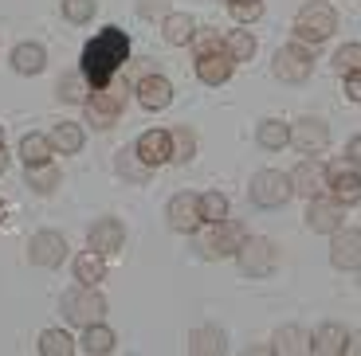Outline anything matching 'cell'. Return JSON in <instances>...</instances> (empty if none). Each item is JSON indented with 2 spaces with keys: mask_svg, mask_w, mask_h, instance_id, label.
<instances>
[{
  "mask_svg": "<svg viewBox=\"0 0 361 356\" xmlns=\"http://www.w3.org/2000/svg\"><path fill=\"white\" fill-rule=\"evenodd\" d=\"M63 102H87V79L82 75H67L59 79V90H55Z\"/></svg>",
  "mask_w": 361,
  "mask_h": 356,
  "instance_id": "obj_34",
  "label": "cell"
},
{
  "mask_svg": "<svg viewBox=\"0 0 361 356\" xmlns=\"http://www.w3.org/2000/svg\"><path fill=\"white\" fill-rule=\"evenodd\" d=\"M271 67H275V79H283V82H307L310 71H314V59H310L307 47L287 44V47H279V51H275Z\"/></svg>",
  "mask_w": 361,
  "mask_h": 356,
  "instance_id": "obj_5",
  "label": "cell"
},
{
  "mask_svg": "<svg viewBox=\"0 0 361 356\" xmlns=\"http://www.w3.org/2000/svg\"><path fill=\"white\" fill-rule=\"evenodd\" d=\"M189 352L192 356H220V352H228V337L220 329H192V337H189Z\"/></svg>",
  "mask_w": 361,
  "mask_h": 356,
  "instance_id": "obj_21",
  "label": "cell"
},
{
  "mask_svg": "<svg viewBox=\"0 0 361 356\" xmlns=\"http://www.w3.org/2000/svg\"><path fill=\"white\" fill-rule=\"evenodd\" d=\"M338 32V16L334 8L326 4V0H314V4H307V8H298L295 16V36L307 39V44H322V39H330Z\"/></svg>",
  "mask_w": 361,
  "mask_h": 356,
  "instance_id": "obj_2",
  "label": "cell"
},
{
  "mask_svg": "<svg viewBox=\"0 0 361 356\" xmlns=\"http://www.w3.org/2000/svg\"><path fill=\"white\" fill-rule=\"evenodd\" d=\"M63 16L71 24H87L94 16V0H63Z\"/></svg>",
  "mask_w": 361,
  "mask_h": 356,
  "instance_id": "obj_37",
  "label": "cell"
},
{
  "mask_svg": "<svg viewBox=\"0 0 361 356\" xmlns=\"http://www.w3.org/2000/svg\"><path fill=\"white\" fill-rule=\"evenodd\" d=\"M169 223L177 227V231H197L200 223V196H192V192H180V196L169 200Z\"/></svg>",
  "mask_w": 361,
  "mask_h": 356,
  "instance_id": "obj_16",
  "label": "cell"
},
{
  "mask_svg": "<svg viewBox=\"0 0 361 356\" xmlns=\"http://www.w3.org/2000/svg\"><path fill=\"white\" fill-rule=\"evenodd\" d=\"M290 188H295L298 196H326V188H330V172H326V165H318V160H302L295 172H290Z\"/></svg>",
  "mask_w": 361,
  "mask_h": 356,
  "instance_id": "obj_9",
  "label": "cell"
},
{
  "mask_svg": "<svg viewBox=\"0 0 361 356\" xmlns=\"http://www.w3.org/2000/svg\"><path fill=\"white\" fill-rule=\"evenodd\" d=\"M290 145H295L302 157H314V153H322L326 145H330V129H326V122H318V117H302V122L290 125Z\"/></svg>",
  "mask_w": 361,
  "mask_h": 356,
  "instance_id": "obj_8",
  "label": "cell"
},
{
  "mask_svg": "<svg viewBox=\"0 0 361 356\" xmlns=\"http://www.w3.org/2000/svg\"><path fill=\"white\" fill-rule=\"evenodd\" d=\"M27 184L36 188V192H55L59 169H51V165H32V169H27Z\"/></svg>",
  "mask_w": 361,
  "mask_h": 356,
  "instance_id": "obj_33",
  "label": "cell"
},
{
  "mask_svg": "<svg viewBox=\"0 0 361 356\" xmlns=\"http://www.w3.org/2000/svg\"><path fill=\"white\" fill-rule=\"evenodd\" d=\"M51 137L47 134H27V137H20V157H24V165L32 169V165H47L51 160Z\"/></svg>",
  "mask_w": 361,
  "mask_h": 356,
  "instance_id": "obj_22",
  "label": "cell"
},
{
  "mask_svg": "<svg viewBox=\"0 0 361 356\" xmlns=\"http://www.w3.org/2000/svg\"><path fill=\"white\" fill-rule=\"evenodd\" d=\"M122 243H126V231H122V223L118 220H99L94 227H90V250H99L102 258L118 255Z\"/></svg>",
  "mask_w": 361,
  "mask_h": 356,
  "instance_id": "obj_18",
  "label": "cell"
},
{
  "mask_svg": "<svg viewBox=\"0 0 361 356\" xmlns=\"http://www.w3.org/2000/svg\"><path fill=\"white\" fill-rule=\"evenodd\" d=\"M0 223H4V200H0Z\"/></svg>",
  "mask_w": 361,
  "mask_h": 356,
  "instance_id": "obj_46",
  "label": "cell"
},
{
  "mask_svg": "<svg viewBox=\"0 0 361 356\" xmlns=\"http://www.w3.org/2000/svg\"><path fill=\"white\" fill-rule=\"evenodd\" d=\"M0 149H4V125H0Z\"/></svg>",
  "mask_w": 361,
  "mask_h": 356,
  "instance_id": "obj_45",
  "label": "cell"
},
{
  "mask_svg": "<svg viewBox=\"0 0 361 356\" xmlns=\"http://www.w3.org/2000/svg\"><path fill=\"white\" fill-rule=\"evenodd\" d=\"M326 172H330V192H334L338 204H342V208L361 204V177L350 169V165L334 160V165H326Z\"/></svg>",
  "mask_w": 361,
  "mask_h": 356,
  "instance_id": "obj_11",
  "label": "cell"
},
{
  "mask_svg": "<svg viewBox=\"0 0 361 356\" xmlns=\"http://www.w3.org/2000/svg\"><path fill=\"white\" fill-rule=\"evenodd\" d=\"M235 262L247 278H267L275 270V247L267 239H244L235 250Z\"/></svg>",
  "mask_w": 361,
  "mask_h": 356,
  "instance_id": "obj_7",
  "label": "cell"
},
{
  "mask_svg": "<svg viewBox=\"0 0 361 356\" xmlns=\"http://www.w3.org/2000/svg\"><path fill=\"white\" fill-rule=\"evenodd\" d=\"M165 39H169V44H192V36H197V24H192V16H185V12H173V16H165Z\"/></svg>",
  "mask_w": 361,
  "mask_h": 356,
  "instance_id": "obj_27",
  "label": "cell"
},
{
  "mask_svg": "<svg viewBox=\"0 0 361 356\" xmlns=\"http://www.w3.org/2000/svg\"><path fill=\"white\" fill-rule=\"evenodd\" d=\"M27 258H32L36 267H59V262L67 258L63 235H55V231H36V235H32V243H27Z\"/></svg>",
  "mask_w": 361,
  "mask_h": 356,
  "instance_id": "obj_12",
  "label": "cell"
},
{
  "mask_svg": "<svg viewBox=\"0 0 361 356\" xmlns=\"http://www.w3.org/2000/svg\"><path fill=\"white\" fill-rule=\"evenodd\" d=\"M307 220H310V227H314L318 235H334L338 227H342V204H338V200L318 196V200H310Z\"/></svg>",
  "mask_w": 361,
  "mask_h": 356,
  "instance_id": "obj_19",
  "label": "cell"
},
{
  "mask_svg": "<svg viewBox=\"0 0 361 356\" xmlns=\"http://www.w3.org/2000/svg\"><path fill=\"white\" fill-rule=\"evenodd\" d=\"M102 313H106V302H102V294H94L90 286H79V290L63 294V317L71 321V325H79V329L102 321Z\"/></svg>",
  "mask_w": 361,
  "mask_h": 356,
  "instance_id": "obj_3",
  "label": "cell"
},
{
  "mask_svg": "<svg viewBox=\"0 0 361 356\" xmlns=\"http://www.w3.org/2000/svg\"><path fill=\"white\" fill-rule=\"evenodd\" d=\"M345 94H350L353 102H361V71L345 75Z\"/></svg>",
  "mask_w": 361,
  "mask_h": 356,
  "instance_id": "obj_41",
  "label": "cell"
},
{
  "mask_svg": "<svg viewBox=\"0 0 361 356\" xmlns=\"http://www.w3.org/2000/svg\"><path fill=\"white\" fill-rule=\"evenodd\" d=\"M290 196H295V188H290V177H283V172L263 169L252 177V200L259 208H283Z\"/></svg>",
  "mask_w": 361,
  "mask_h": 356,
  "instance_id": "obj_4",
  "label": "cell"
},
{
  "mask_svg": "<svg viewBox=\"0 0 361 356\" xmlns=\"http://www.w3.org/2000/svg\"><path fill=\"white\" fill-rule=\"evenodd\" d=\"M224 51L232 55L235 63H247V59L255 55V39L247 36V32H232V36L224 39Z\"/></svg>",
  "mask_w": 361,
  "mask_h": 356,
  "instance_id": "obj_32",
  "label": "cell"
},
{
  "mask_svg": "<svg viewBox=\"0 0 361 356\" xmlns=\"http://www.w3.org/2000/svg\"><path fill=\"white\" fill-rule=\"evenodd\" d=\"M330 258H334L338 270H361V231L353 227H338L334 231V243H330Z\"/></svg>",
  "mask_w": 361,
  "mask_h": 356,
  "instance_id": "obj_14",
  "label": "cell"
},
{
  "mask_svg": "<svg viewBox=\"0 0 361 356\" xmlns=\"http://www.w3.org/2000/svg\"><path fill=\"white\" fill-rule=\"evenodd\" d=\"M118 169L126 172L130 180H142L145 172H149V165H145V160L137 157V149H122V153H118Z\"/></svg>",
  "mask_w": 361,
  "mask_h": 356,
  "instance_id": "obj_36",
  "label": "cell"
},
{
  "mask_svg": "<svg viewBox=\"0 0 361 356\" xmlns=\"http://www.w3.org/2000/svg\"><path fill=\"white\" fill-rule=\"evenodd\" d=\"M51 145L59 153H79L82 149V125H75V122H59L51 129Z\"/></svg>",
  "mask_w": 361,
  "mask_h": 356,
  "instance_id": "obj_28",
  "label": "cell"
},
{
  "mask_svg": "<svg viewBox=\"0 0 361 356\" xmlns=\"http://www.w3.org/2000/svg\"><path fill=\"white\" fill-rule=\"evenodd\" d=\"M228 4H232V0H228Z\"/></svg>",
  "mask_w": 361,
  "mask_h": 356,
  "instance_id": "obj_47",
  "label": "cell"
},
{
  "mask_svg": "<svg viewBox=\"0 0 361 356\" xmlns=\"http://www.w3.org/2000/svg\"><path fill=\"white\" fill-rule=\"evenodd\" d=\"M310 348V337L307 329H298V325H283L279 333H275V352L279 356H302Z\"/></svg>",
  "mask_w": 361,
  "mask_h": 356,
  "instance_id": "obj_24",
  "label": "cell"
},
{
  "mask_svg": "<svg viewBox=\"0 0 361 356\" xmlns=\"http://www.w3.org/2000/svg\"><path fill=\"white\" fill-rule=\"evenodd\" d=\"M200 220L204 223L228 220V200L220 196V192H204V196H200Z\"/></svg>",
  "mask_w": 361,
  "mask_h": 356,
  "instance_id": "obj_31",
  "label": "cell"
},
{
  "mask_svg": "<svg viewBox=\"0 0 361 356\" xmlns=\"http://www.w3.org/2000/svg\"><path fill=\"white\" fill-rule=\"evenodd\" d=\"M228 8H232V16L240 20V24H252V20L263 16V4H259V0H232Z\"/></svg>",
  "mask_w": 361,
  "mask_h": 356,
  "instance_id": "obj_39",
  "label": "cell"
},
{
  "mask_svg": "<svg viewBox=\"0 0 361 356\" xmlns=\"http://www.w3.org/2000/svg\"><path fill=\"white\" fill-rule=\"evenodd\" d=\"M4 169H8V153L0 149V172H4Z\"/></svg>",
  "mask_w": 361,
  "mask_h": 356,
  "instance_id": "obj_44",
  "label": "cell"
},
{
  "mask_svg": "<svg viewBox=\"0 0 361 356\" xmlns=\"http://www.w3.org/2000/svg\"><path fill=\"white\" fill-rule=\"evenodd\" d=\"M165 8H169V0H142V4H137L142 16H157V12H165Z\"/></svg>",
  "mask_w": 361,
  "mask_h": 356,
  "instance_id": "obj_40",
  "label": "cell"
},
{
  "mask_svg": "<svg viewBox=\"0 0 361 356\" xmlns=\"http://www.w3.org/2000/svg\"><path fill=\"white\" fill-rule=\"evenodd\" d=\"M345 352H353V356H361V333H353L350 341H345Z\"/></svg>",
  "mask_w": 361,
  "mask_h": 356,
  "instance_id": "obj_43",
  "label": "cell"
},
{
  "mask_svg": "<svg viewBox=\"0 0 361 356\" xmlns=\"http://www.w3.org/2000/svg\"><path fill=\"white\" fill-rule=\"evenodd\" d=\"M169 141H173V160H189L192 149H197L189 129H169Z\"/></svg>",
  "mask_w": 361,
  "mask_h": 356,
  "instance_id": "obj_38",
  "label": "cell"
},
{
  "mask_svg": "<svg viewBox=\"0 0 361 356\" xmlns=\"http://www.w3.org/2000/svg\"><path fill=\"white\" fill-rule=\"evenodd\" d=\"M345 157H350V165H361V137H353V141L345 145Z\"/></svg>",
  "mask_w": 361,
  "mask_h": 356,
  "instance_id": "obj_42",
  "label": "cell"
},
{
  "mask_svg": "<svg viewBox=\"0 0 361 356\" xmlns=\"http://www.w3.org/2000/svg\"><path fill=\"white\" fill-rule=\"evenodd\" d=\"M118 114H122V90H94L87 98V122L99 125V129H110V125L118 122Z\"/></svg>",
  "mask_w": 361,
  "mask_h": 356,
  "instance_id": "obj_10",
  "label": "cell"
},
{
  "mask_svg": "<svg viewBox=\"0 0 361 356\" xmlns=\"http://www.w3.org/2000/svg\"><path fill=\"white\" fill-rule=\"evenodd\" d=\"M130 59V36L122 32V27H102L94 39H87V47H82V79H87L90 90H106L110 82H114V75L126 67Z\"/></svg>",
  "mask_w": 361,
  "mask_h": 356,
  "instance_id": "obj_1",
  "label": "cell"
},
{
  "mask_svg": "<svg viewBox=\"0 0 361 356\" xmlns=\"http://www.w3.org/2000/svg\"><path fill=\"white\" fill-rule=\"evenodd\" d=\"M345 341H350V333H345L342 325H334V321H326V325L314 329V337H310V352L338 356V352H345Z\"/></svg>",
  "mask_w": 361,
  "mask_h": 356,
  "instance_id": "obj_20",
  "label": "cell"
},
{
  "mask_svg": "<svg viewBox=\"0 0 361 356\" xmlns=\"http://www.w3.org/2000/svg\"><path fill=\"white\" fill-rule=\"evenodd\" d=\"M137 157L149 165V169H157V165H165V160H173V141H169V129H149V134H142L134 141Z\"/></svg>",
  "mask_w": 361,
  "mask_h": 356,
  "instance_id": "obj_15",
  "label": "cell"
},
{
  "mask_svg": "<svg viewBox=\"0 0 361 356\" xmlns=\"http://www.w3.org/2000/svg\"><path fill=\"white\" fill-rule=\"evenodd\" d=\"M39 352H44V356H71L75 352V341L67 337L63 329H47L44 337H39Z\"/></svg>",
  "mask_w": 361,
  "mask_h": 356,
  "instance_id": "obj_30",
  "label": "cell"
},
{
  "mask_svg": "<svg viewBox=\"0 0 361 356\" xmlns=\"http://www.w3.org/2000/svg\"><path fill=\"white\" fill-rule=\"evenodd\" d=\"M47 63V51L39 44H20L16 51H12V67H16L20 75H39Z\"/></svg>",
  "mask_w": 361,
  "mask_h": 356,
  "instance_id": "obj_25",
  "label": "cell"
},
{
  "mask_svg": "<svg viewBox=\"0 0 361 356\" xmlns=\"http://www.w3.org/2000/svg\"><path fill=\"white\" fill-rule=\"evenodd\" d=\"M137 102L145 110H165L173 102V82L165 75H145V79H137Z\"/></svg>",
  "mask_w": 361,
  "mask_h": 356,
  "instance_id": "obj_17",
  "label": "cell"
},
{
  "mask_svg": "<svg viewBox=\"0 0 361 356\" xmlns=\"http://www.w3.org/2000/svg\"><path fill=\"white\" fill-rule=\"evenodd\" d=\"M259 145L263 149H283V145H290V125L279 122V117H267V122H259Z\"/></svg>",
  "mask_w": 361,
  "mask_h": 356,
  "instance_id": "obj_26",
  "label": "cell"
},
{
  "mask_svg": "<svg viewBox=\"0 0 361 356\" xmlns=\"http://www.w3.org/2000/svg\"><path fill=\"white\" fill-rule=\"evenodd\" d=\"M232 67H235V59L224 51V47H212V51L197 55V75H200V82H208V87L228 82L232 79Z\"/></svg>",
  "mask_w": 361,
  "mask_h": 356,
  "instance_id": "obj_13",
  "label": "cell"
},
{
  "mask_svg": "<svg viewBox=\"0 0 361 356\" xmlns=\"http://www.w3.org/2000/svg\"><path fill=\"white\" fill-rule=\"evenodd\" d=\"M247 235H244V227L235 220H220V223H212L208 227V235L200 239V250H204L208 258H228V255H235L240 250V243H244Z\"/></svg>",
  "mask_w": 361,
  "mask_h": 356,
  "instance_id": "obj_6",
  "label": "cell"
},
{
  "mask_svg": "<svg viewBox=\"0 0 361 356\" xmlns=\"http://www.w3.org/2000/svg\"><path fill=\"white\" fill-rule=\"evenodd\" d=\"M334 67L342 75H353V71H361V44H345V47H338V55H334Z\"/></svg>",
  "mask_w": 361,
  "mask_h": 356,
  "instance_id": "obj_35",
  "label": "cell"
},
{
  "mask_svg": "<svg viewBox=\"0 0 361 356\" xmlns=\"http://www.w3.org/2000/svg\"><path fill=\"white\" fill-rule=\"evenodd\" d=\"M82 348H87V352H94V356L110 352V348H114V333H110L102 321H94V325H87V329H82Z\"/></svg>",
  "mask_w": 361,
  "mask_h": 356,
  "instance_id": "obj_29",
  "label": "cell"
},
{
  "mask_svg": "<svg viewBox=\"0 0 361 356\" xmlns=\"http://www.w3.org/2000/svg\"><path fill=\"white\" fill-rule=\"evenodd\" d=\"M75 278H79L82 286H99L102 278H106V258H102L99 250L79 255V258H75Z\"/></svg>",
  "mask_w": 361,
  "mask_h": 356,
  "instance_id": "obj_23",
  "label": "cell"
}]
</instances>
